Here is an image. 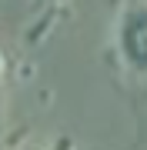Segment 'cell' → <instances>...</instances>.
<instances>
[{
	"instance_id": "6da1fadb",
	"label": "cell",
	"mask_w": 147,
	"mask_h": 150,
	"mask_svg": "<svg viewBox=\"0 0 147 150\" xmlns=\"http://www.w3.org/2000/svg\"><path fill=\"white\" fill-rule=\"evenodd\" d=\"M114 43L124 67L137 77H147V0H124Z\"/></svg>"
},
{
	"instance_id": "3957f363",
	"label": "cell",
	"mask_w": 147,
	"mask_h": 150,
	"mask_svg": "<svg viewBox=\"0 0 147 150\" xmlns=\"http://www.w3.org/2000/svg\"><path fill=\"white\" fill-rule=\"evenodd\" d=\"M47 4H57V0H47Z\"/></svg>"
},
{
	"instance_id": "7a4b0ae2",
	"label": "cell",
	"mask_w": 147,
	"mask_h": 150,
	"mask_svg": "<svg viewBox=\"0 0 147 150\" xmlns=\"http://www.w3.org/2000/svg\"><path fill=\"white\" fill-rule=\"evenodd\" d=\"M0 74H4V50H0Z\"/></svg>"
}]
</instances>
